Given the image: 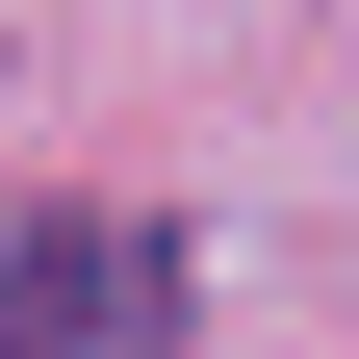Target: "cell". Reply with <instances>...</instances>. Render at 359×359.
Wrapping results in <instances>:
<instances>
[{
  "mask_svg": "<svg viewBox=\"0 0 359 359\" xmlns=\"http://www.w3.org/2000/svg\"><path fill=\"white\" fill-rule=\"evenodd\" d=\"M180 334H205L180 205H26L0 231V359H180Z\"/></svg>",
  "mask_w": 359,
  "mask_h": 359,
  "instance_id": "1",
  "label": "cell"
}]
</instances>
